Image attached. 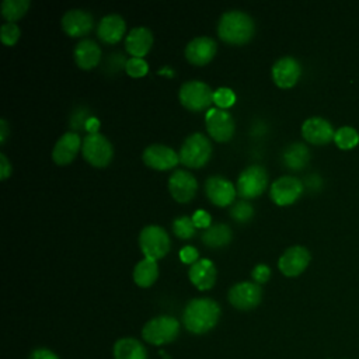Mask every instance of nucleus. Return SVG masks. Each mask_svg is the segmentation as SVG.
I'll use <instances>...</instances> for the list:
<instances>
[{
    "label": "nucleus",
    "instance_id": "nucleus-35",
    "mask_svg": "<svg viewBox=\"0 0 359 359\" xmlns=\"http://www.w3.org/2000/svg\"><path fill=\"white\" fill-rule=\"evenodd\" d=\"M213 102L220 109H226L236 102V94L230 87H219L217 90H215Z\"/></svg>",
    "mask_w": 359,
    "mask_h": 359
},
{
    "label": "nucleus",
    "instance_id": "nucleus-18",
    "mask_svg": "<svg viewBox=\"0 0 359 359\" xmlns=\"http://www.w3.org/2000/svg\"><path fill=\"white\" fill-rule=\"evenodd\" d=\"M93 15L81 8H72L67 10L62 17V28L69 36H84L93 28Z\"/></svg>",
    "mask_w": 359,
    "mask_h": 359
},
{
    "label": "nucleus",
    "instance_id": "nucleus-26",
    "mask_svg": "<svg viewBox=\"0 0 359 359\" xmlns=\"http://www.w3.org/2000/svg\"><path fill=\"white\" fill-rule=\"evenodd\" d=\"M133 280L140 287L151 286L158 278L157 261L150 258H143L133 268Z\"/></svg>",
    "mask_w": 359,
    "mask_h": 359
},
{
    "label": "nucleus",
    "instance_id": "nucleus-14",
    "mask_svg": "<svg viewBox=\"0 0 359 359\" xmlns=\"http://www.w3.org/2000/svg\"><path fill=\"white\" fill-rule=\"evenodd\" d=\"M168 191L177 202L187 203L195 198L198 181L189 171L175 170L168 178Z\"/></svg>",
    "mask_w": 359,
    "mask_h": 359
},
{
    "label": "nucleus",
    "instance_id": "nucleus-24",
    "mask_svg": "<svg viewBox=\"0 0 359 359\" xmlns=\"http://www.w3.org/2000/svg\"><path fill=\"white\" fill-rule=\"evenodd\" d=\"M76 65L83 70L94 69L101 60V48L93 39L80 41L73 52Z\"/></svg>",
    "mask_w": 359,
    "mask_h": 359
},
{
    "label": "nucleus",
    "instance_id": "nucleus-7",
    "mask_svg": "<svg viewBox=\"0 0 359 359\" xmlns=\"http://www.w3.org/2000/svg\"><path fill=\"white\" fill-rule=\"evenodd\" d=\"M212 88L199 80H189L182 83L178 91L180 102L192 112H199L209 108L213 102Z\"/></svg>",
    "mask_w": 359,
    "mask_h": 359
},
{
    "label": "nucleus",
    "instance_id": "nucleus-19",
    "mask_svg": "<svg viewBox=\"0 0 359 359\" xmlns=\"http://www.w3.org/2000/svg\"><path fill=\"white\" fill-rule=\"evenodd\" d=\"M81 139L80 135L76 132H66L63 133L55 143L52 149V160L57 165L70 164L74 157L77 156L79 150L81 149Z\"/></svg>",
    "mask_w": 359,
    "mask_h": 359
},
{
    "label": "nucleus",
    "instance_id": "nucleus-13",
    "mask_svg": "<svg viewBox=\"0 0 359 359\" xmlns=\"http://www.w3.org/2000/svg\"><path fill=\"white\" fill-rule=\"evenodd\" d=\"M142 158L147 167L158 171L171 170L180 163V154L174 149L161 143H153L147 146L143 150Z\"/></svg>",
    "mask_w": 359,
    "mask_h": 359
},
{
    "label": "nucleus",
    "instance_id": "nucleus-1",
    "mask_svg": "<svg viewBox=\"0 0 359 359\" xmlns=\"http://www.w3.org/2000/svg\"><path fill=\"white\" fill-rule=\"evenodd\" d=\"M220 318V306L209 297L192 299L187 303L182 313L185 328L194 334L210 331Z\"/></svg>",
    "mask_w": 359,
    "mask_h": 359
},
{
    "label": "nucleus",
    "instance_id": "nucleus-30",
    "mask_svg": "<svg viewBox=\"0 0 359 359\" xmlns=\"http://www.w3.org/2000/svg\"><path fill=\"white\" fill-rule=\"evenodd\" d=\"M334 142L339 149L348 150L359 143V133L352 126H342L335 132Z\"/></svg>",
    "mask_w": 359,
    "mask_h": 359
},
{
    "label": "nucleus",
    "instance_id": "nucleus-25",
    "mask_svg": "<svg viewBox=\"0 0 359 359\" xmlns=\"http://www.w3.org/2000/svg\"><path fill=\"white\" fill-rule=\"evenodd\" d=\"M231 237H233V231L231 229L224 224V223H216V224H212L210 227H208L201 238H202V243L209 247V248H220V247H224L227 245L230 241H231Z\"/></svg>",
    "mask_w": 359,
    "mask_h": 359
},
{
    "label": "nucleus",
    "instance_id": "nucleus-5",
    "mask_svg": "<svg viewBox=\"0 0 359 359\" xmlns=\"http://www.w3.org/2000/svg\"><path fill=\"white\" fill-rule=\"evenodd\" d=\"M180 334V323L171 316H158L149 320L143 330L142 337L151 345H164L172 342Z\"/></svg>",
    "mask_w": 359,
    "mask_h": 359
},
{
    "label": "nucleus",
    "instance_id": "nucleus-6",
    "mask_svg": "<svg viewBox=\"0 0 359 359\" xmlns=\"http://www.w3.org/2000/svg\"><path fill=\"white\" fill-rule=\"evenodd\" d=\"M81 153L84 160L93 167L104 168L114 157V147L102 133H88L83 139Z\"/></svg>",
    "mask_w": 359,
    "mask_h": 359
},
{
    "label": "nucleus",
    "instance_id": "nucleus-42",
    "mask_svg": "<svg viewBox=\"0 0 359 359\" xmlns=\"http://www.w3.org/2000/svg\"><path fill=\"white\" fill-rule=\"evenodd\" d=\"M7 136H8V123H7V121L3 118V119H0V143H1V144L6 143Z\"/></svg>",
    "mask_w": 359,
    "mask_h": 359
},
{
    "label": "nucleus",
    "instance_id": "nucleus-9",
    "mask_svg": "<svg viewBox=\"0 0 359 359\" xmlns=\"http://www.w3.org/2000/svg\"><path fill=\"white\" fill-rule=\"evenodd\" d=\"M206 130L216 142H229L236 130V122L230 112L220 108H210L205 115Z\"/></svg>",
    "mask_w": 359,
    "mask_h": 359
},
{
    "label": "nucleus",
    "instance_id": "nucleus-23",
    "mask_svg": "<svg viewBox=\"0 0 359 359\" xmlns=\"http://www.w3.org/2000/svg\"><path fill=\"white\" fill-rule=\"evenodd\" d=\"M153 45V34L146 27H136L125 38V49L132 57H143Z\"/></svg>",
    "mask_w": 359,
    "mask_h": 359
},
{
    "label": "nucleus",
    "instance_id": "nucleus-17",
    "mask_svg": "<svg viewBox=\"0 0 359 359\" xmlns=\"http://www.w3.org/2000/svg\"><path fill=\"white\" fill-rule=\"evenodd\" d=\"M217 45L210 36H196L185 46V57L194 66L208 65L216 55Z\"/></svg>",
    "mask_w": 359,
    "mask_h": 359
},
{
    "label": "nucleus",
    "instance_id": "nucleus-27",
    "mask_svg": "<svg viewBox=\"0 0 359 359\" xmlns=\"http://www.w3.org/2000/svg\"><path fill=\"white\" fill-rule=\"evenodd\" d=\"M115 359H147L146 348L135 338H121L114 345Z\"/></svg>",
    "mask_w": 359,
    "mask_h": 359
},
{
    "label": "nucleus",
    "instance_id": "nucleus-41",
    "mask_svg": "<svg viewBox=\"0 0 359 359\" xmlns=\"http://www.w3.org/2000/svg\"><path fill=\"white\" fill-rule=\"evenodd\" d=\"M84 128L87 129V132H88V133H98V129H100V121H98L95 116H90V118H87Z\"/></svg>",
    "mask_w": 359,
    "mask_h": 359
},
{
    "label": "nucleus",
    "instance_id": "nucleus-3",
    "mask_svg": "<svg viewBox=\"0 0 359 359\" xmlns=\"http://www.w3.org/2000/svg\"><path fill=\"white\" fill-rule=\"evenodd\" d=\"M178 154L180 163L185 167L201 168L209 161L212 156V143L205 135L195 132L185 137Z\"/></svg>",
    "mask_w": 359,
    "mask_h": 359
},
{
    "label": "nucleus",
    "instance_id": "nucleus-32",
    "mask_svg": "<svg viewBox=\"0 0 359 359\" xmlns=\"http://www.w3.org/2000/svg\"><path fill=\"white\" fill-rule=\"evenodd\" d=\"M252 215H254V208L247 201H238V202H234L231 205L230 216H231L233 220H236L238 223L248 222L252 217Z\"/></svg>",
    "mask_w": 359,
    "mask_h": 359
},
{
    "label": "nucleus",
    "instance_id": "nucleus-21",
    "mask_svg": "<svg viewBox=\"0 0 359 359\" xmlns=\"http://www.w3.org/2000/svg\"><path fill=\"white\" fill-rule=\"evenodd\" d=\"M188 278L196 289L209 290L216 282V266L210 259L199 258L195 264L191 265Z\"/></svg>",
    "mask_w": 359,
    "mask_h": 359
},
{
    "label": "nucleus",
    "instance_id": "nucleus-39",
    "mask_svg": "<svg viewBox=\"0 0 359 359\" xmlns=\"http://www.w3.org/2000/svg\"><path fill=\"white\" fill-rule=\"evenodd\" d=\"M11 163L8 161L7 156L4 153H0V174H1V180H7L11 175Z\"/></svg>",
    "mask_w": 359,
    "mask_h": 359
},
{
    "label": "nucleus",
    "instance_id": "nucleus-36",
    "mask_svg": "<svg viewBox=\"0 0 359 359\" xmlns=\"http://www.w3.org/2000/svg\"><path fill=\"white\" fill-rule=\"evenodd\" d=\"M251 276H252V279H254L255 283L262 285V283H265V282L269 279V276H271V269H269V266L265 265V264H257V265L254 266L252 272H251Z\"/></svg>",
    "mask_w": 359,
    "mask_h": 359
},
{
    "label": "nucleus",
    "instance_id": "nucleus-31",
    "mask_svg": "<svg viewBox=\"0 0 359 359\" xmlns=\"http://www.w3.org/2000/svg\"><path fill=\"white\" fill-rule=\"evenodd\" d=\"M172 231L178 238L182 240H188L191 237L195 236L196 233V227L192 222V217L189 216H180L177 219H174L172 222Z\"/></svg>",
    "mask_w": 359,
    "mask_h": 359
},
{
    "label": "nucleus",
    "instance_id": "nucleus-10",
    "mask_svg": "<svg viewBox=\"0 0 359 359\" xmlns=\"http://www.w3.org/2000/svg\"><path fill=\"white\" fill-rule=\"evenodd\" d=\"M303 192V184L300 180L292 175H283L276 178L269 188V196L278 206H287L294 203Z\"/></svg>",
    "mask_w": 359,
    "mask_h": 359
},
{
    "label": "nucleus",
    "instance_id": "nucleus-38",
    "mask_svg": "<svg viewBox=\"0 0 359 359\" xmlns=\"http://www.w3.org/2000/svg\"><path fill=\"white\" fill-rule=\"evenodd\" d=\"M180 259L184 262V264H188V265H192L195 264L198 259H199V252L195 247L192 245H185L181 248L180 251Z\"/></svg>",
    "mask_w": 359,
    "mask_h": 359
},
{
    "label": "nucleus",
    "instance_id": "nucleus-8",
    "mask_svg": "<svg viewBox=\"0 0 359 359\" xmlns=\"http://www.w3.org/2000/svg\"><path fill=\"white\" fill-rule=\"evenodd\" d=\"M268 187V172L259 164H252L244 168L237 178V194L244 199L259 196Z\"/></svg>",
    "mask_w": 359,
    "mask_h": 359
},
{
    "label": "nucleus",
    "instance_id": "nucleus-40",
    "mask_svg": "<svg viewBox=\"0 0 359 359\" xmlns=\"http://www.w3.org/2000/svg\"><path fill=\"white\" fill-rule=\"evenodd\" d=\"M29 359H59V358L52 351H49L46 348H39V349H35L31 352Z\"/></svg>",
    "mask_w": 359,
    "mask_h": 359
},
{
    "label": "nucleus",
    "instance_id": "nucleus-29",
    "mask_svg": "<svg viewBox=\"0 0 359 359\" xmlns=\"http://www.w3.org/2000/svg\"><path fill=\"white\" fill-rule=\"evenodd\" d=\"M29 0H3L1 1V15L7 20V22H15L29 8Z\"/></svg>",
    "mask_w": 359,
    "mask_h": 359
},
{
    "label": "nucleus",
    "instance_id": "nucleus-11",
    "mask_svg": "<svg viewBox=\"0 0 359 359\" xmlns=\"http://www.w3.org/2000/svg\"><path fill=\"white\" fill-rule=\"evenodd\" d=\"M229 302L238 310H251L261 303L262 289L255 282H238L229 290Z\"/></svg>",
    "mask_w": 359,
    "mask_h": 359
},
{
    "label": "nucleus",
    "instance_id": "nucleus-37",
    "mask_svg": "<svg viewBox=\"0 0 359 359\" xmlns=\"http://www.w3.org/2000/svg\"><path fill=\"white\" fill-rule=\"evenodd\" d=\"M192 222L195 224L196 229H208L212 226V217L206 210L198 209L194 215H192Z\"/></svg>",
    "mask_w": 359,
    "mask_h": 359
},
{
    "label": "nucleus",
    "instance_id": "nucleus-33",
    "mask_svg": "<svg viewBox=\"0 0 359 359\" xmlns=\"http://www.w3.org/2000/svg\"><path fill=\"white\" fill-rule=\"evenodd\" d=\"M125 72L130 77L139 79L146 76V73L149 72V65L143 57H129L125 62Z\"/></svg>",
    "mask_w": 359,
    "mask_h": 359
},
{
    "label": "nucleus",
    "instance_id": "nucleus-22",
    "mask_svg": "<svg viewBox=\"0 0 359 359\" xmlns=\"http://www.w3.org/2000/svg\"><path fill=\"white\" fill-rule=\"evenodd\" d=\"M126 24L119 14L104 15L97 25V35L104 43L114 45L119 42L125 34Z\"/></svg>",
    "mask_w": 359,
    "mask_h": 359
},
{
    "label": "nucleus",
    "instance_id": "nucleus-4",
    "mask_svg": "<svg viewBox=\"0 0 359 359\" xmlns=\"http://www.w3.org/2000/svg\"><path fill=\"white\" fill-rule=\"evenodd\" d=\"M170 244L168 233L158 224H149L139 234V247L144 258L154 261L163 258L168 252Z\"/></svg>",
    "mask_w": 359,
    "mask_h": 359
},
{
    "label": "nucleus",
    "instance_id": "nucleus-2",
    "mask_svg": "<svg viewBox=\"0 0 359 359\" xmlns=\"http://www.w3.org/2000/svg\"><path fill=\"white\" fill-rule=\"evenodd\" d=\"M255 32L254 20L241 10H229L217 22L219 38L229 45H244Z\"/></svg>",
    "mask_w": 359,
    "mask_h": 359
},
{
    "label": "nucleus",
    "instance_id": "nucleus-16",
    "mask_svg": "<svg viewBox=\"0 0 359 359\" xmlns=\"http://www.w3.org/2000/svg\"><path fill=\"white\" fill-rule=\"evenodd\" d=\"M273 83L280 88H290L293 87L302 74L300 63L292 56H282L279 57L271 70Z\"/></svg>",
    "mask_w": 359,
    "mask_h": 359
},
{
    "label": "nucleus",
    "instance_id": "nucleus-20",
    "mask_svg": "<svg viewBox=\"0 0 359 359\" xmlns=\"http://www.w3.org/2000/svg\"><path fill=\"white\" fill-rule=\"evenodd\" d=\"M302 135L303 137L313 144H325L331 139H334V129L332 125L320 116H311L306 119L302 125Z\"/></svg>",
    "mask_w": 359,
    "mask_h": 359
},
{
    "label": "nucleus",
    "instance_id": "nucleus-12",
    "mask_svg": "<svg viewBox=\"0 0 359 359\" xmlns=\"http://www.w3.org/2000/svg\"><path fill=\"white\" fill-rule=\"evenodd\" d=\"M205 194L213 205L224 208L234 203L237 188L226 177L210 175L205 181Z\"/></svg>",
    "mask_w": 359,
    "mask_h": 359
},
{
    "label": "nucleus",
    "instance_id": "nucleus-34",
    "mask_svg": "<svg viewBox=\"0 0 359 359\" xmlns=\"http://www.w3.org/2000/svg\"><path fill=\"white\" fill-rule=\"evenodd\" d=\"M20 35H21V31L15 22H4L0 28V38L6 46H14Z\"/></svg>",
    "mask_w": 359,
    "mask_h": 359
},
{
    "label": "nucleus",
    "instance_id": "nucleus-28",
    "mask_svg": "<svg viewBox=\"0 0 359 359\" xmlns=\"http://www.w3.org/2000/svg\"><path fill=\"white\" fill-rule=\"evenodd\" d=\"M309 160V150L302 143H293L283 151V161L289 168L299 170L306 165Z\"/></svg>",
    "mask_w": 359,
    "mask_h": 359
},
{
    "label": "nucleus",
    "instance_id": "nucleus-15",
    "mask_svg": "<svg viewBox=\"0 0 359 359\" xmlns=\"http://www.w3.org/2000/svg\"><path fill=\"white\" fill-rule=\"evenodd\" d=\"M310 262V252L303 245H292L279 257L278 268L285 276L300 275Z\"/></svg>",
    "mask_w": 359,
    "mask_h": 359
}]
</instances>
